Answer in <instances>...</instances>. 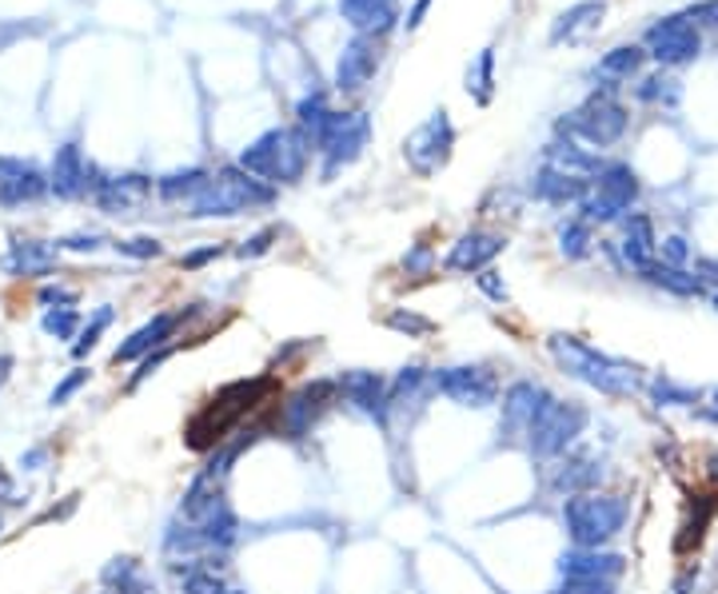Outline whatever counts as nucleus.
<instances>
[{
	"label": "nucleus",
	"instance_id": "obj_2",
	"mask_svg": "<svg viewBox=\"0 0 718 594\" xmlns=\"http://www.w3.org/2000/svg\"><path fill=\"white\" fill-rule=\"evenodd\" d=\"M267 204H276V187L264 184V180H255L252 172H243L240 164L232 168H220L216 176L208 180V187L192 199V216L196 220H212V216H243V212L252 208H267Z\"/></svg>",
	"mask_w": 718,
	"mask_h": 594
},
{
	"label": "nucleus",
	"instance_id": "obj_53",
	"mask_svg": "<svg viewBox=\"0 0 718 594\" xmlns=\"http://www.w3.org/2000/svg\"><path fill=\"white\" fill-rule=\"evenodd\" d=\"M710 403H715V408L707 411V419H718V391H715V396H710Z\"/></svg>",
	"mask_w": 718,
	"mask_h": 594
},
{
	"label": "nucleus",
	"instance_id": "obj_40",
	"mask_svg": "<svg viewBox=\"0 0 718 594\" xmlns=\"http://www.w3.org/2000/svg\"><path fill=\"white\" fill-rule=\"evenodd\" d=\"M84 384H89V372H84V367H77V372L68 375L65 384H56V391L48 396V408H65L68 396H77V391H80Z\"/></svg>",
	"mask_w": 718,
	"mask_h": 594
},
{
	"label": "nucleus",
	"instance_id": "obj_10",
	"mask_svg": "<svg viewBox=\"0 0 718 594\" xmlns=\"http://www.w3.org/2000/svg\"><path fill=\"white\" fill-rule=\"evenodd\" d=\"M431 387L455 408H491L499 399V379L487 367H440L431 375Z\"/></svg>",
	"mask_w": 718,
	"mask_h": 594
},
{
	"label": "nucleus",
	"instance_id": "obj_38",
	"mask_svg": "<svg viewBox=\"0 0 718 594\" xmlns=\"http://www.w3.org/2000/svg\"><path fill=\"white\" fill-rule=\"evenodd\" d=\"M551 594H619L615 579H563V586Z\"/></svg>",
	"mask_w": 718,
	"mask_h": 594
},
{
	"label": "nucleus",
	"instance_id": "obj_21",
	"mask_svg": "<svg viewBox=\"0 0 718 594\" xmlns=\"http://www.w3.org/2000/svg\"><path fill=\"white\" fill-rule=\"evenodd\" d=\"M586 187H591V180L586 176H571V172H559V168H543L539 176H535V184H531V192L539 199H547V204H583L586 199Z\"/></svg>",
	"mask_w": 718,
	"mask_h": 594
},
{
	"label": "nucleus",
	"instance_id": "obj_11",
	"mask_svg": "<svg viewBox=\"0 0 718 594\" xmlns=\"http://www.w3.org/2000/svg\"><path fill=\"white\" fill-rule=\"evenodd\" d=\"M647 48L659 65H691L703 53V36H698V24L686 12H679V16H666L647 28Z\"/></svg>",
	"mask_w": 718,
	"mask_h": 594
},
{
	"label": "nucleus",
	"instance_id": "obj_50",
	"mask_svg": "<svg viewBox=\"0 0 718 594\" xmlns=\"http://www.w3.org/2000/svg\"><path fill=\"white\" fill-rule=\"evenodd\" d=\"M60 248H72V252H92V248H100V236H72V240H60Z\"/></svg>",
	"mask_w": 718,
	"mask_h": 594
},
{
	"label": "nucleus",
	"instance_id": "obj_56",
	"mask_svg": "<svg viewBox=\"0 0 718 594\" xmlns=\"http://www.w3.org/2000/svg\"><path fill=\"white\" fill-rule=\"evenodd\" d=\"M228 594H243V591H228Z\"/></svg>",
	"mask_w": 718,
	"mask_h": 594
},
{
	"label": "nucleus",
	"instance_id": "obj_36",
	"mask_svg": "<svg viewBox=\"0 0 718 594\" xmlns=\"http://www.w3.org/2000/svg\"><path fill=\"white\" fill-rule=\"evenodd\" d=\"M41 328L48 331V335H56V340H72L80 328V316L72 308H56V311H45V320H41Z\"/></svg>",
	"mask_w": 718,
	"mask_h": 594
},
{
	"label": "nucleus",
	"instance_id": "obj_28",
	"mask_svg": "<svg viewBox=\"0 0 718 594\" xmlns=\"http://www.w3.org/2000/svg\"><path fill=\"white\" fill-rule=\"evenodd\" d=\"M335 121V112L328 108V100L320 96V92H311V96H304L296 104V128L311 140V148L323 140V133H328V124Z\"/></svg>",
	"mask_w": 718,
	"mask_h": 594
},
{
	"label": "nucleus",
	"instance_id": "obj_1",
	"mask_svg": "<svg viewBox=\"0 0 718 594\" xmlns=\"http://www.w3.org/2000/svg\"><path fill=\"white\" fill-rule=\"evenodd\" d=\"M311 140L299 128H272L240 152V168L264 184H296L308 172Z\"/></svg>",
	"mask_w": 718,
	"mask_h": 594
},
{
	"label": "nucleus",
	"instance_id": "obj_20",
	"mask_svg": "<svg viewBox=\"0 0 718 594\" xmlns=\"http://www.w3.org/2000/svg\"><path fill=\"white\" fill-rule=\"evenodd\" d=\"M623 260H627L635 272H642L647 264H654V252H659V240H654V224L651 216L642 212H630L623 220Z\"/></svg>",
	"mask_w": 718,
	"mask_h": 594
},
{
	"label": "nucleus",
	"instance_id": "obj_32",
	"mask_svg": "<svg viewBox=\"0 0 718 594\" xmlns=\"http://www.w3.org/2000/svg\"><path fill=\"white\" fill-rule=\"evenodd\" d=\"M208 172L204 168H189V172H172V176H164L160 184H156V192L168 199V204H180V199H196L204 187H208Z\"/></svg>",
	"mask_w": 718,
	"mask_h": 594
},
{
	"label": "nucleus",
	"instance_id": "obj_39",
	"mask_svg": "<svg viewBox=\"0 0 718 594\" xmlns=\"http://www.w3.org/2000/svg\"><path fill=\"white\" fill-rule=\"evenodd\" d=\"M109 323H112V308H100V311H96V320H92L89 328H84V335H80V340L72 343V355L92 352V347H96V340H100V331L109 328Z\"/></svg>",
	"mask_w": 718,
	"mask_h": 594
},
{
	"label": "nucleus",
	"instance_id": "obj_45",
	"mask_svg": "<svg viewBox=\"0 0 718 594\" xmlns=\"http://www.w3.org/2000/svg\"><path fill=\"white\" fill-rule=\"evenodd\" d=\"M276 236H280L276 228H264V231H255L252 240H243L240 255H243V260H255V255H264L267 248H272V240H276Z\"/></svg>",
	"mask_w": 718,
	"mask_h": 594
},
{
	"label": "nucleus",
	"instance_id": "obj_25",
	"mask_svg": "<svg viewBox=\"0 0 718 594\" xmlns=\"http://www.w3.org/2000/svg\"><path fill=\"white\" fill-rule=\"evenodd\" d=\"M340 384H316L308 387V391H299L296 399H287L284 403V431L292 435V439H299V435H308V427L316 423V415H320V399L328 396V391H335Z\"/></svg>",
	"mask_w": 718,
	"mask_h": 594
},
{
	"label": "nucleus",
	"instance_id": "obj_18",
	"mask_svg": "<svg viewBox=\"0 0 718 594\" xmlns=\"http://www.w3.org/2000/svg\"><path fill=\"white\" fill-rule=\"evenodd\" d=\"M340 12L360 36H384L399 21L391 0H340Z\"/></svg>",
	"mask_w": 718,
	"mask_h": 594
},
{
	"label": "nucleus",
	"instance_id": "obj_35",
	"mask_svg": "<svg viewBox=\"0 0 718 594\" xmlns=\"http://www.w3.org/2000/svg\"><path fill=\"white\" fill-rule=\"evenodd\" d=\"M184 594H228V586H224V579L216 571L189 567V571H184Z\"/></svg>",
	"mask_w": 718,
	"mask_h": 594
},
{
	"label": "nucleus",
	"instance_id": "obj_4",
	"mask_svg": "<svg viewBox=\"0 0 718 594\" xmlns=\"http://www.w3.org/2000/svg\"><path fill=\"white\" fill-rule=\"evenodd\" d=\"M551 355L559 359L567 375L583 379V384L599 387L603 396H627L635 391V372L615 359H607L603 352H595L591 343L574 340V335H551Z\"/></svg>",
	"mask_w": 718,
	"mask_h": 594
},
{
	"label": "nucleus",
	"instance_id": "obj_51",
	"mask_svg": "<svg viewBox=\"0 0 718 594\" xmlns=\"http://www.w3.org/2000/svg\"><path fill=\"white\" fill-rule=\"evenodd\" d=\"M164 359H168V352H160V355H152V359H144V364H140V372H136V379H133V384H140V379H148V375H152V372H156V367L164 364Z\"/></svg>",
	"mask_w": 718,
	"mask_h": 594
},
{
	"label": "nucleus",
	"instance_id": "obj_52",
	"mask_svg": "<svg viewBox=\"0 0 718 594\" xmlns=\"http://www.w3.org/2000/svg\"><path fill=\"white\" fill-rule=\"evenodd\" d=\"M428 4H431V0H415V9L408 12V28H420L423 16H428Z\"/></svg>",
	"mask_w": 718,
	"mask_h": 594
},
{
	"label": "nucleus",
	"instance_id": "obj_16",
	"mask_svg": "<svg viewBox=\"0 0 718 594\" xmlns=\"http://www.w3.org/2000/svg\"><path fill=\"white\" fill-rule=\"evenodd\" d=\"M503 248H508V240L495 236V231H467V236H459L452 243V252H447L443 264H447V272H483Z\"/></svg>",
	"mask_w": 718,
	"mask_h": 594
},
{
	"label": "nucleus",
	"instance_id": "obj_55",
	"mask_svg": "<svg viewBox=\"0 0 718 594\" xmlns=\"http://www.w3.org/2000/svg\"><path fill=\"white\" fill-rule=\"evenodd\" d=\"M4 375H9V359H0V384H4Z\"/></svg>",
	"mask_w": 718,
	"mask_h": 594
},
{
	"label": "nucleus",
	"instance_id": "obj_17",
	"mask_svg": "<svg viewBox=\"0 0 718 594\" xmlns=\"http://www.w3.org/2000/svg\"><path fill=\"white\" fill-rule=\"evenodd\" d=\"M45 176L29 160H0V199L4 204H24V199L45 196Z\"/></svg>",
	"mask_w": 718,
	"mask_h": 594
},
{
	"label": "nucleus",
	"instance_id": "obj_29",
	"mask_svg": "<svg viewBox=\"0 0 718 594\" xmlns=\"http://www.w3.org/2000/svg\"><path fill=\"white\" fill-rule=\"evenodd\" d=\"M642 279L654 287H666L674 296H703V279L698 275H686L683 267H671V264H647L642 267Z\"/></svg>",
	"mask_w": 718,
	"mask_h": 594
},
{
	"label": "nucleus",
	"instance_id": "obj_54",
	"mask_svg": "<svg viewBox=\"0 0 718 594\" xmlns=\"http://www.w3.org/2000/svg\"><path fill=\"white\" fill-rule=\"evenodd\" d=\"M707 467H710V479H718V455H715V459L707 462Z\"/></svg>",
	"mask_w": 718,
	"mask_h": 594
},
{
	"label": "nucleus",
	"instance_id": "obj_7",
	"mask_svg": "<svg viewBox=\"0 0 718 594\" xmlns=\"http://www.w3.org/2000/svg\"><path fill=\"white\" fill-rule=\"evenodd\" d=\"M635 199H639V176H635L627 164H607L595 176V192L579 204V212H583L579 220H586V224L627 220V212Z\"/></svg>",
	"mask_w": 718,
	"mask_h": 594
},
{
	"label": "nucleus",
	"instance_id": "obj_14",
	"mask_svg": "<svg viewBox=\"0 0 718 594\" xmlns=\"http://www.w3.org/2000/svg\"><path fill=\"white\" fill-rule=\"evenodd\" d=\"M376 68H379L376 36H355L352 45L340 53V60H335V89H340V92H360L367 80L376 77Z\"/></svg>",
	"mask_w": 718,
	"mask_h": 594
},
{
	"label": "nucleus",
	"instance_id": "obj_13",
	"mask_svg": "<svg viewBox=\"0 0 718 594\" xmlns=\"http://www.w3.org/2000/svg\"><path fill=\"white\" fill-rule=\"evenodd\" d=\"M551 391L539 384H531V379H520V384H511L508 391H503V435H527V427L539 419V411L551 403Z\"/></svg>",
	"mask_w": 718,
	"mask_h": 594
},
{
	"label": "nucleus",
	"instance_id": "obj_44",
	"mask_svg": "<svg viewBox=\"0 0 718 594\" xmlns=\"http://www.w3.org/2000/svg\"><path fill=\"white\" fill-rule=\"evenodd\" d=\"M476 284L483 287V296H491V299H495V304H503V299H508V284L499 279L495 267H483V272L476 275Z\"/></svg>",
	"mask_w": 718,
	"mask_h": 594
},
{
	"label": "nucleus",
	"instance_id": "obj_24",
	"mask_svg": "<svg viewBox=\"0 0 718 594\" xmlns=\"http://www.w3.org/2000/svg\"><path fill=\"white\" fill-rule=\"evenodd\" d=\"M607 16V0H579L567 12H559V21L551 24V45H563L583 36L586 28H599V21Z\"/></svg>",
	"mask_w": 718,
	"mask_h": 594
},
{
	"label": "nucleus",
	"instance_id": "obj_5",
	"mask_svg": "<svg viewBox=\"0 0 718 594\" xmlns=\"http://www.w3.org/2000/svg\"><path fill=\"white\" fill-rule=\"evenodd\" d=\"M586 419L591 415H586L583 403L551 399V403L539 411V419L527 427V452L535 455V459H559V455L586 431Z\"/></svg>",
	"mask_w": 718,
	"mask_h": 594
},
{
	"label": "nucleus",
	"instance_id": "obj_37",
	"mask_svg": "<svg viewBox=\"0 0 718 594\" xmlns=\"http://www.w3.org/2000/svg\"><path fill=\"white\" fill-rule=\"evenodd\" d=\"M428 384V372L423 367H403V372L391 379V403H403V399H415V391Z\"/></svg>",
	"mask_w": 718,
	"mask_h": 594
},
{
	"label": "nucleus",
	"instance_id": "obj_42",
	"mask_svg": "<svg viewBox=\"0 0 718 594\" xmlns=\"http://www.w3.org/2000/svg\"><path fill=\"white\" fill-rule=\"evenodd\" d=\"M387 328L408 331V335H428L431 320H423V316H411V311H391V316H387Z\"/></svg>",
	"mask_w": 718,
	"mask_h": 594
},
{
	"label": "nucleus",
	"instance_id": "obj_33",
	"mask_svg": "<svg viewBox=\"0 0 718 594\" xmlns=\"http://www.w3.org/2000/svg\"><path fill=\"white\" fill-rule=\"evenodd\" d=\"M559 252L567 260H583L591 252V224L586 220H567L559 224Z\"/></svg>",
	"mask_w": 718,
	"mask_h": 594
},
{
	"label": "nucleus",
	"instance_id": "obj_6",
	"mask_svg": "<svg viewBox=\"0 0 718 594\" xmlns=\"http://www.w3.org/2000/svg\"><path fill=\"white\" fill-rule=\"evenodd\" d=\"M627 121H630V116H627V108H623L619 100L607 96V92H595L586 104H579L571 116L559 121V133H563L567 140L579 136V140L595 144V148H607V144L623 140Z\"/></svg>",
	"mask_w": 718,
	"mask_h": 594
},
{
	"label": "nucleus",
	"instance_id": "obj_19",
	"mask_svg": "<svg viewBox=\"0 0 718 594\" xmlns=\"http://www.w3.org/2000/svg\"><path fill=\"white\" fill-rule=\"evenodd\" d=\"M89 172L92 168L84 164V156H80L77 144H65L53 160V180H48V187H53L60 199H77L80 192H89Z\"/></svg>",
	"mask_w": 718,
	"mask_h": 594
},
{
	"label": "nucleus",
	"instance_id": "obj_49",
	"mask_svg": "<svg viewBox=\"0 0 718 594\" xmlns=\"http://www.w3.org/2000/svg\"><path fill=\"white\" fill-rule=\"evenodd\" d=\"M220 255H224V248L220 243H212V248H200V252L184 255V267H200V264H208V260H220Z\"/></svg>",
	"mask_w": 718,
	"mask_h": 594
},
{
	"label": "nucleus",
	"instance_id": "obj_15",
	"mask_svg": "<svg viewBox=\"0 0 718 594\" xmlns=\"http://www.w3.org/2000/svg\"><path fill=\"white\" fill-rule=\"evenodd\" d=\"M627 571V559L619 550L603 547H574L559 559V574L563 579H619Z\"/></svg>",
	"mask_w": 718,
	"mask_h": 594
},
{
	"label": "nucleus",
	"instance_id": "obj_9",
	"mask_svg": "<svg viewBox=\"0 0 718 594\" xmlns=\"http://www.w3.org/2000/svg\"><path fill=\"white\" fill-rule=\"evenodd\" d=\"M452 148H455L452 116L440 108V112H431L428 121L403 140V160L411 164L415 176H435V172L452 160Z\"/></svg>",
	"mask_w": 718,
	"mask_h": 594
},
{
	"label": "nucleus",
	"instance_id": "obj_12",
	"mask_svg": "<svg viewBox=\"0 0 718 594\" xmlns=\"http://www.w3.org/2000/svg\"><path fill=\"white\" fill-rule=\"evenodd\" d=\"M340 391L347 396V403L364 411L367 419H376L379 427H387V411H391V384H387L384 375L376 372H343L340 379Z\"/></svg>",
	"mask_w": 718,
	"mask_h": 594
},
{
	"label": "nucleus",
	"instance_id": "obj_8",
	"mask_svg": "<svg viewBox=\"0 0 718 594\" xmlns=\"http://www.w3.org/2000/svg\"><path fill=\"white\" fill-rule=\"evenodd\" d=\"M367 140H372V121L367 112H335V121L328 124L323 140L316 144V152L323 156V180H332L340 168L355 164L364 156Z\"/></svg>",
	"mask_w": 718,
	"mask_h": 594
},
{
	"label": "nucleus",
	"instance_id": "obj_41",
	"mask_svg": "<svg viewBox=\"0 0 718 594\" xmlns=\"http://www.w3.org/2000/svg\"><path fill=\"white\" fill-rule=\"evenodd\" d=\"M659 255H663V264L683 267L686 260H691V243H686L683 236H666V240H659Z\"/></svg>",
	"mask_w": 718,
	"mask_h": 594
},
{
	"label": "nucleus",
	"instance_id": "obj_30",
	"mask_svg": "<svg viewBox=\"0 0 718 594\" xmlns=\"http://www.w3.org/2000/svg\"><path fill=\"white\" fill-rule=\"evenodd\" d=\"M467 96L476 104H491V96H495V48H483L467 65Z\"/></svg>",
	"mask_w": 718,
	"mask_h": 594
},
{
	"label": "nucleus",
	"instance_id": "obj_57",
	"mask_svg": "<svg viewBox=\"0 0 718 594\" xmlns=\"http://www.w3.org/2000/svg\"><path fill=\"white\" fill-rule=\"evenodd\" d=\"M109 594H121V591H109Z\"/></svg>",
	"mask_w": 718,
	"mask_h": 594
},
{
	"label": "nucleus",
	"instance_id": "obj_46",
	"mask_svg": "<svg viewBox=\"0 0 718 594\" xmlns=\"http://www.w3.org/2000/svg\"><path fill=\"white\" fill-rule=\"evenodd\" d=\"M654 396L663 399V403H695L698 391H686V387H674L671 379H659V384H654Z\"/></svg>",
	"mask_w": 718,
	"mask_h": 594
},
{
	"label": "nucleus",
	"instance_id": "obj_26",
	"mask_svg": "<svg viewBox=\"0 0 718 594\" xmlns=\"http://www.w3.org/2000/svg\"><path fill=\"white\" fill-rule=\"evenodd\" d=\"M4 267H9L12 275H48L56 267V248L45 240H16L12 243L9 260H4Z\"/></svg>",
	"mask_w": 718,
	"mask_h": 594
},
{
	"label": "nucleus",
	"instance_id": "obj_43",
	"mask_svg": "<svg viewBox=\"0 0 718 594\" xmlns=\"http://www.w3.org/2000/svg\"><path fill=\"white\" fill-rule=\"evenodd\" d=\"M116 252L133 255V260H156V255H160V240H148V236H140V240H121L116 243Z\"/></svg>",
	"mask_w": 718,
	"mask_h": 594
},
{
	"label": "nucleus",
	"instance_id": "obj_47",
	"mask_svg": "<svg viewBox=\"0 0 718 594\" xmlns=\"http://www.w3.org/2000/svg\"><path fill=\"white\" fill-rule=\"evenodd\" d=\"M686 16L695 24H715L718 28V0H703V4H695V9H686Z\"/></svg>",
	"mask_w": 718,
	"mask_h": 594
},
{
	"label": "nucleus",
	"instance_id": "obj_31",
	"mask_svg": "<svg viewBox=\"0 0 718 594\" xmlns=\"http://www.w3.org/2000/svg\"><path fill=\"white\" fill-rule=\"evenodd\" d=\"M642 60H647V53H642L639 45H619V48H611V53H603L595 72L603 80H630L642 68Z\"/></svg>",
	"mask_w": 718,
	"mask_h": 594
},
{
	"label": "nucleus",
	"instance_id": "obj_22",
	"mask_svg": "<svg viewBox=\"0 0 718 594\" xmlns=\"http://www.w3.org/2000/svg\"><path fill=\"white\" fill-rule=\"evenodd\" d=\"M603 479V462L595 455H571L567 462H559V471L551 475V487L559 495H586L595 491Z\"/></svg>",
	"mask_w": 718,
	"mask_h": 594
},
{
	"label": "nucleus",
	"instance_id": "obj_3",
	"mask_svg": "<svg viewBox=\"0 0 718 594\" xmlns=\"http://www.w3.org/2000/svg\"><path fill=\"white\" fill-rule=\"evenodd\" d=\"M630 518V503L623 495H567L563 499V527L574 547H607Z\"/></svg>",
	"mask_w": 718,
	"mask_h": 594
},
{
	"label": "nucleus",
	"instance_id": "obj_48",
	"mask_svg": "<svg viewBox=\"0 0 718 594\" xmlns=\"http://www.w3.org/2000/svg\"><path fill=\"white\" fill-rule=\"evenodd\" d=\"M428 264H431V252L423 248V243L411 255H403V267H408L411 275H423V272H428Z\"/></svg>",
	"mask_w": 718,
	"mask_h": 594
},
{
	"label": "nucleus",
	"instance_id": "obj_27",
	"mask_svg": "<svg viewBox=\"0 0 718 594\" xmlns=\"http://www.w3.org/2000/svg\"><path fill=\"white\" fill-rule=\"evenodd\" d=\"M547 164L559 168V172H571V176H599L607 164H599L595 152H586V148H579L574 140H559L547 148Z\"/></svg>",
	"mask_w": 718,
	"mask_h": 594
},
{
	"label": "nucleus",
	"instance_id": "obj_34",
	"mask_svg": "<svg viewBox=\"0 0 718 594\" xmlns=\"http://www.w3.org/2000/svg\"><path fill=\"white\" fill-rule=\"evenodd\" d=\"M639 100H647V104H679V84H674L671 77H647L639 84Z\"/></svg>",
	"mask_w": 718,
	"mask_h": 594
},
{
	"label": "nucleus",
	"instance_id": "obj_23",
	"mask_svg": "<svg viewBox=\"0 0 718 594\" xmlns=\"http://www.w3.org/2000/svg\"><path fill=\"white\" fill-rule=\"evenodd\" d=\"M176 323H180V316H172V311H164V316H156L152 323H144L140 331H133L128 340L116 347V364H128V359H140V355H148L152 347H160L164 340H172V331H176Z\"/></svg>",
	"mask_w": 718,
	"mask_h": 594
}]
</instances>
